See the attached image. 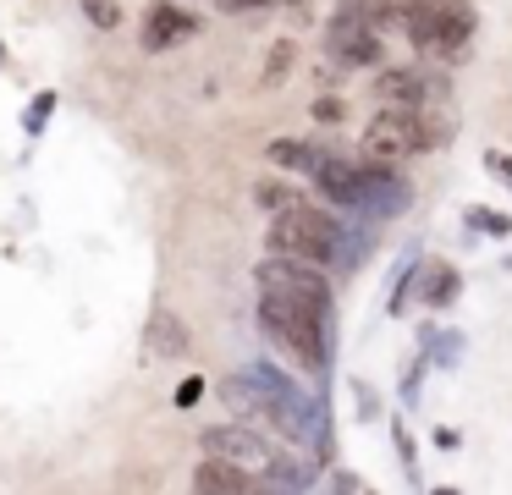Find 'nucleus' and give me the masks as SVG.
Listing matches in <instances>:
<instances>
[{
	"label": "nucleus",
	"mask_w": 512,
	"mask_h": 495,
	"mask_svg": "<svg viewBox=\"0 0 512 495\" xmlns=\"http://www.w3.org/2000/svg\"><path fill=\"white\" fill-rule=\"evenodd\" d=\"M259 325H265V336L276 341L281 352H292L303 369H314V374L325 369V352H331V314L298 303V297L259 292Z\"/></svg>",
	"instance_id": "1"
},
{
	"label": "nucleus",
	"mask_w": 512,
	"mask_h": 495,
	"mask_svg": "<svg viewBox=\"0 0 512 495\" xmlns=\"http://www.w3.org/2000/svg\"><path fill=\"white\" fill-rule=\"evenodd\" d=\"M336 248H342V220L325 215L320 204H298L292 198V204L270 209V253L325 270V264H336Z\"/></svg>",
	"instance_id": "2"
},
{
	"label": "nucleus",
	"mask_w": 512,
	"mask_h": 495,
	"mask_svg": "<svg viewBox=\"0 0 512 495\" xmlns=\"http://www.w3.org/2000/svg\"><path fill=\"white\" fill-rule=\"evenodd\" d=\"M402 154H430L413 105H380V116L364 127V160H402Z\"/></svg>",
	"instance_id": "3"
},
{
	"label": "nucleus",
	"mask_w": 512,
	"mask_h": 495,
	"mask_svg": "<svg viewBox=\"0 0 512 495\" xmlns=\"http://www.w3.org/2000/svg\"><path fill=\"white\" fill-rule=\"evenodd\" d=\"M259 292H276V297H298V303L320 308V314H331V281H325L314 264H298V259H281V253H270L265 264L254 270Z\"/></svg>",
	"instance_id": "4"
},
{
	"label": "nucleus",
	"mask_w": 512,
	"mask_h": 495,
	"mask_svg": "<svg viewBox=\"0 0 512 495\" xmlns=\"http://www.w3.org/2000/svg\"><path fill=\"white\" fill-rule=\"evenodd\" d=\"M358 165H364V176H358L353 209L364 220H391V215H402V209L413 204V187L391 171V160H358Z\"/></svg>",
	"instance_id": "5"
},
{
	"label": "nucleus",
	"mask_w": 512,
	"mask_h": 495,
	"mask_svg": "<svg viewBox=\"0 0 512 495\" xmlns=\"http://www.w3.org/2000/svg\"><path fill=\"white\" fill-rule=\"evenodd\" d=\"M325 39H331V55H336L342 66H375L380 55H386L375 22H369V17H347V11H336V17H331Z\"/></svg>",
	"instance_id": "6"
},
{
	"label": "nucleus",
	"mask_w": 512,
	"mask_h": 495,
	"mask_svg": "<svg viewBox=\"0 0 512 495\" xmlns=\"http://www.w3.org/2000/svg\"><path fill=\"white\" fill-rule=\"evenodd\" d=\"M199 446H204V457H226V462H237V468H265V457H270L265 435H254V429H243V424H210L199 435Z\"/></svg>",
	"instance_id": "7"
},
{
	"label": "nucleus",
	"mask_w": 512,
	"mask_h": 495,
	"mask_svg": "<svg viewBox=\"0 0 512 495\" xmlns=\"http://www.w3.org/2000/svg\"><path fill=\"white\" fill-rule=\"evenodd\" d=\"M468 39H474V6H468V0H435V22H430L424 50L430 55H457Z\"/></svg>",
	"instance_id": "8"
},
{
	"label": "nucleus",
	"mask_w": 512,
	"mask_h": 495,
	"mask_svg": "<svg viewBox=\"0 0 512 495\" xmlns=\"http://www.w3.org/2000/svg\"><path fill=\"white\" fill-rule=\"evenodd\" d=\"M309 176H314V187H320L331 204H342V209H353V198H358V176H364V165L358 160H342V154H320V160L309 165Z\"/></svg>",
	"instance_id": "9"
},
{
	"label": "nucleus",
	"mask_w": 512,
	"mask_h": 495,
	"mask_svg": "<svg viewBox=\"0 0 512 495\" xmlns=\"http://www.w3.org/2000/svg\"><path fill=\"white\" fill-rule=\"evenodd\" d=\"M193 28H199V17H193V11L160 0V6H149V17H144V50H171V44L188 39Z\"/></svg>",
	"instance_id": "10"
},
{
	"label": "nucleus",
	"mask_w": 512,
	"mask_h": 495,
	"mask_svg": "<svg viewBox=\"0 0 512 495\" xmlns=\"http://www.w3.org/2000/svg\"><path fill=\"white\" fill-rule=\"evenodd\" d=\"M457 270L452 264H441V259H424V264H408V297H424V303H452L457 297Z\"/></svg>",
	"instance_id": "11"
},
{
	"label": "nucleus",
	"mask_w": 512,
	"mask_h": 495,
	"mask_svg": "<svg viewBox=\"0 0 512 495\" xmlns=\"http://www.w3.org/2000/svg\"><path fill=\"white\" fill-rule=\"evenodd\" d=\"M424 94H446V88L430 83V77H419L413 66H391V72L375 77V99H380V105H419Z\"/></svg>",
	"instance_id": "12"
},
{
	"label": "nucleus",
	"mask_w": 512,
	"mask_h": 495,
	"mask_svg": "<svg viewBox=\"0 0 512 495\" xmlns=\"http://www.w3.org/2000/svg\"><path fill=\"white\" fill-rule=\"evenodd\" d=\"M144 352H155V358H188V325L171 308H155L144 325Z\"/></svg>",
	"instance_id": "13"
},
{
	"label": "nucleus",
	"mask_w": 512,
	"mask_h": 495,
	"mask_svg": "<svg viewBox=\"0 0 512 495\" xmlns=\"http://www.w3.org/2000/svg\"><path fill=\"white\" fill-rule=\"evenodd\" d=\"M193 484H199V490H254V473L226 462V457H204L199 468H193Z\"/></svg>",
	"instance_id": "14"
},
{
	"label": "nucleus",
	"mask_w": 512,
	"mask_h": 495,
	"mask_svg": "<svg viewBox=\"0 0 512 495\" xmlns=\"http://www.w3.org/2000/svg\"><path fill=\"white\" fill-rule=\"evenodd\" d=\"M468 231H490V237H507L512 231V215H501V209H468Z\"/></svg>",
	"instance_id": "15"
},
{
	"label": "nucleus",
	"mask_w": 512,
	"mask_h": 495,
	"mask_svg": "<svg viewBox=\"0 0 512 495\" xmlns=\"http://www.w3.org/2000/svg\"><path fill=\"white\" fill-rule=\"evenodd\" d=\"M292 55H298V44H292V39L270 44V55H265V83H281V77L292 72Z\"/></svg>",
	"instance_id": "16"
},
{
	"label": "nucleus",
	"mask_w": 512,
	"mask_h": 495,
	"mask_svg": "<svg viewBox=\"0 0 512 495\" xmlns=\"http://www.w3.org/2000/svg\"><path fill=\"white\" fill-rule=\"evenodd\" d=\"M83 17H89L94 28H105V33H111L116 22H122V6H116V0H83Z\"/></svg>",
	"instance_id": "17"
},
{
	"label": "nucleus",
	"mask_w": 512,
	"mask_h": 495,
	"mask_svg": "<svg viewBox=\"0 0 512 495\" xmlns=\"http://www.w3.org/2000/svg\"><path fill=\"white\" fill-rule=\"evenodd\" d=\"M430 352H435V363H441V369H452V363L463 358V336H457V330H452V336H435Z\"/></svg>",
	"instance_id": "18"
},
{
	"label": "nucleus",
	"mask_w": 512,
	"mask_h": 495,
	"mask_svg": "<svg viewBox=\"0 0 512 495\" xmlns=\"http://www.w3.org/2000/svg\"><path fill=\"white\" fill-rule=\"evenodd\" d=\"M254 198H259L265 209H281V204H292V187H287V182H259Z\"/></svg>",
	"instance_id": "19"
},
{
	"label": "nucleus",
	"mask_w": 512,
	"mask_h": 495,
	"mask_svg": "<svg viewBox=\"0 0 512 495\" xmlns=\"http://www.w3.org/2000/svg\"><path fill=\"white\" fill-rule=\"evenodd\" d=\"M50 110H56V94H50V88H45V94L34 99V110H28V132H45Z\"/></svg>",
	"instance_id": "20"
},
{
	"label": "nucleus",
	"mask_w": 512,
	"mask_h": 495,
	"mask_svg": "<svg viewBox=\"0 0 512 495\" xmlns=\"http://www.w3.org/2000/svg\"><path fill=\"white\" fill-rule=\"evenodd\" d=\"M270 6H281V0H221L226 17H248V11H270Z\"/></svg>",
	"instance_id": "21"
},
{
	"label": "nucleus",
	"mask_w": 512,
	"mask_h": 495,
	"mask_svg": "<svg viewBox=\"0 0 512 495\" xmlns=\"http://www.w3.org/2000/svg\"><path fill=\"white\" fill-rule=\"evenodd\" d=\"M358 418H380V396H375V385H358Z\"/></svg>",
	"instance_id": "22"
},
{
	"label": "nucleus",
	"mask_w": 512,
	"mask_h": 495,
	"mask_svg": "<svg viewBox=\"0 0 512 495\" xmlns=\"http://www.w3.org/2000/svg\"><path fill=\"white\" fill-rule=\"evenodd\" d=\"M199 396H204V380H199V374H188V380L177 385V407H193Z\"/></svg>",
	"instance_id": "23"
},
{
	"label": "nucleus",
	"mask_w": 512,
	"mask_h": 495,
	"mask_svg": "<svg viewBox=\"0 0 512 495\" xmlns=\"http://www.w3.org/2000/svg\"><path fill=\"white\" fill-rule=\"evenodd\" d=\"M397 457H402V473L413 479V435H408L402 424H397Z\"/></svg>",
	"instance_id": "24"
},
{
	"label": "nucleus",
	"mask_w": 512,
	"mask_h": 495,
	"mask_svg": "<svg viewBox=\"0 0 512 495\" xmlns=\"http://www.w3.org/2000/svg\"><path fill=\"white\" fill-rule=\"evenodd\" d=\"M342 116V99H320V105H314V121H336Z\"/></svg>",
	"instance_id": "25"
},
{
	"label": "nucleus",
	"mask_w": 512,
	"mask_h": 495,
	"mask_svg": "<svg viewBox=\"0 0 512 495\" xmlns=\"http://www.w3.org/2000/svg\"><path fill=\"white\" fill-rule=\"evenodd\" d=\"M485 171H496V176H507V182H512V160H501V154H485Z\"/></svg>",
	"instance_id": "26"
},
{
	"label": "nucleus",
	"mask_w": 512,
	"mask_h": 495,
	"mask_svg": "<svg viewBox=\"0 0 512 495\" xmlns=\"http://www.w3.org/2000/svg\"><path fill=\"white\" fill-rule=\"evenodd\" d=\"M331 490H364V479H358V473H336Z\"/></svg>",
	"instance_id": "27"
},
{
	"label": "nucleus",
	"mask_w": 512,
	"mask_h": 495,
	"mask_svg": "<svg viewBox=\"0 0 512 495\" xmlns=\"http://www.w3.org/2000/svg\"><path fill=\"white\" fill-rule=\"evenodd\" d=\"M457 440H463V435H457V429H446V424H441V429H435V446H441V451H452V446H457Z\"/></svg>",
	"instance_id": "28"
},
{
	"label": "nucleus",
	"mask_w": 512,
	"mask_h": 495,
	"mask_svg": "<svg viewBox=\"0 0 512 495\" xmlns=\"http://www.w3.org/2000/svg\"><path fill=\"white\" fill-rule=\"evenodd\" d=\"M0 55H6V50H0Z\"/></svg>",
	"instance_id": "29"
}]
</instances>
